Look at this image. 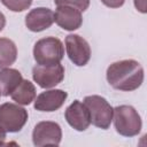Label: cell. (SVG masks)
Segmentation results:
<instances>
[{"instance_id": "6da1fadb", "label": "cell", "mask_w": 147, "mask_h": 147, "mask_svg": "<svg viewBox=\"0 0 147 147\" xmlns=\"http://www.w3.org/2000/svg\"><path fill=\"white\" fill-rule=\"evenodd\" d=\"M107 82L115 90L131 92L144 83V68L136 60H121L111 63L106 72Z\"/></svg>"}, {"instance_id": "7a4b0ae2", "label": "cell", "mask_w": 147, "mask_h": 147, "mask_svg": "<svg viewBox=\"0 0 147 147\" xmlns=\"http://www.w3.org/2000/svg\"><path fill=\"white\" fill-rule=\"evenodd\" d=\"M115 130L123 137H134L141 131L142 122L138 111L127 105H121L113 109Z\"/></svg>"}, {"instance_id": "3957f363", "label": "cell", "mask_w": 147, "mask_h": 147, "mask_svg": "<svg viewBox=\"0 0 147 147\" xmlns=\"http://www.w3.org/2000/svg\"><path fill=\"white\" fill-rule=\"evenodd\" d=\"M64 56V46L59 38L46 37L39 39L33 47V57L37 64L52 65L60 63Z\"/></svg>"}, {"instance_id": "277c9868", "label": "cell", "mask_w": 147, "mask_h": 147, "mask_svg": "<svg viewBox=\"0 0 147 147\" xmlns=\"http://www.w3.org/2000/svg\"><path fill=\"white\" fill-rule=\"evenodd\" d=\"M84 105L88 109L91 123L102 130H107L113 121V107L100 95H87L84 98Z\"/></svg>"}, {"instance_id": "5b68a950", "label": "cell", "mask_w": 147, "mask_h": 147, "mask_svg": "<svg viewBox=\"0 0 147 147\" xmlns=\"http://www.w3.org/2000/svg\"><path fill=\"white\" fill-rule=\"evenodd\" d=\"M28 111L18 103L0 105V127L7 133H15L23 129L28 121Z\"/></svg>"}, {"instance_id": "8992f818", "label": "cell", "mask_w": 147, "mask_h": 147, "mask_svg": "<svg viewBox=\"0 0 147 147\" xmlns=\"http://www.w3.org/2000/svg\"><path fill=\"white\" fill-rule=\"evenodd\" d=\"M62 139V130L61 126L51 121H42L36 124L32 131V141L37 147L46 146V145H55L59 146Z\"/></svg>"}, {"instance_id": "52a82bcc", "label": "cell", "mask_w": 147, "mask_h": 147, "mask_svg": "<svg viewBox=\"0 0 147 147\" xmlns=\"http://www.w3.org/2000/svg\"><path fill=\"white\" fill-rule=\"evenodd\" d=\"M65 51L70 61L77 67H84L91 59V47L79 34H68L65 37Z\"/></svg>"}, {"instance_id": "ba28073f", "label": "cell", "mask_w": 147, "mask_h": 147, "mask_svg": "<svg viewBox=\"0 0 147 147\" xmlns=\"http://www.w3.org/2000/svg\"><path fill=\"white\" fill-rule=\"evenodd\" d=\"M32 78L41 88H52L64 78V68L61 63L52 65L37 64L32 69Z\"/></svg>"}, {"instance_id": "9c48e42d", "label": "cell", "mask_w": 147, "mask_h": 147, "mask_svg": "<svg viewBox=\"0 0 147 147\" xmlns=\"http://www.w3.org/2000/svg\"><path fill=\"white\" fill-rule=\"evenodd\" d=\"M67 98L68 93L63 90H48L36 96L33 107L39 111H55L63 106Z\"/></svg>"}, {"instance_id": "30bf717a", "label": "cell", "mask_w": 147, "mask_h": 147, "mask_svg": "<svg viewBox=\"0 0 147 147\" xmlns=\"http://www.w3.org/2000/svg\"><path fill=\"white\" fill-rule=\"evenodd\" d=\"M64 117L68 124L76 131H85L91 124L88 109L84 102H80L79 100H75L65 109Z\"/></svg>"}, {"instance_id": "8fae6325", "label": "cell", "mask_w": 147, "mask_h": 147, "mask_svg": "<svg viewBox=\"0 0 147 147\" xmlns=\"http://www.w3.org/2000/svg\"><path fill=\"white\" fill-rule=\"evenodd\" d=\"M54 22L63 30L75 31L83 24L82 11L70 6H57L54 13Z\"/></svg>"}, {"instance_id": "7c38bea8", "label": "cell", "mask_w": 147, "mask_h": 147, "mask_svg": "<svg viewBox=\"0 0 147 147\" xmlns=\"http://www.w3.org/2000/svg\"><path fill=\"white\" fill-rule=\"evenodd\" d=\"M54 23V13L46 7H37L25 16V25L32 32L44 31Z\"/></svg>"}, {"instance_id": "4fadbf2b", "label": "cell", "mask_w": 147, "mask_h": 147, "mask_svg": "<svg viewBox=\"0 0 147 147\" xmlns=\"http://www.w3.org/2000/svg\"><path fill=\"white\" fill-rule=\"evenodd\" d=\"M23 77L22 74L13 68H3L0 70V94L8 96L20 85Z\"/></svg>"}, {"instance_id": "5bb4252c", "label": "cell", "mask_w": 147, "mask_h": 147, "mask_svg": "<svg viewBox=\"0 0 147 147\" xmlns=\"http://www.w3.org/2000/svg\"><path fill=\"white\" fill-rule=\"evenodd\" d=\"M36 95H37L36 87L28 79H22V82L20 83V85L10 94L11 99L16 103H18L21 106H28V105H30L32 101H34Z\"/></svg>"}, {"instance_id": "9a60e30c", "label": "cell", "mask_w": 147, "mask_h": 147, "mask_svg": "<svg viewBox=\"0 0 147 147\" xmlns=\"http://www.w3.org/2000/svg\"><path fill=\"white\" fill-rule=\"evenodd\" d=\"M17 59V47L8 38H0V69L10 67Z\"/></svg>"}, {"instance_id": "2e32d148", "label": "cell", "mask_w": 147, "mask_h": 147, "mask_svg": "<svg viewBox=\"0 0 147 147\" xmlns=\"http://www.w3.org/2000/svg\"><path fill=\"white\" fill-rule=\"evenodd\" d=\"M1 2L9 10L15 13L24 11L32 5V0H1Z\"/></svg>"}, {"instance_id": "e0dca14e", "label": "cell", "mask_w": 147, "mask_h": 147, "mask_svg": "<svg viewBox=\"0 0 147 147\" xmlns=\"http://www.w3.org/2000/svg\"><path fill=\"white\" fill-rule=\"evenodd\" d=\"M56 6H70L80 11H85L90 6V0H54Z\"/></svg>"}, {"instance_id": "ac0fdd59", "label": "cell", "mask_w": 147, "mask_h": 147, "mask_svg": "<svg viewBox=\"0 0 147 147\" xmlns=\"http://www.w3.org/2000/svg\"><path fill=\"white\" fill-rule=\"evenodd\" d=\"M101 2L109 8H119L124 5L125 0H101Z\"/></svg>"}, {"instance_id": "d6986e66", "label": "cell", "mask_w": 147, "mask_h": 147, "mask_svg": "<svg viewBox=\"0 0 147 147\" xmlns=\"http://www.w3.org/2000/svg\"><path fill=\"white\" fill-rule=\"evenodd\" d=\"M5 25H6V17H5V15L0 11V31L3 30Z\"/></svg>"}, {"instance_id": "ffe728a7", "label": "cell", "mask_w": 147, "mask_h": 147, "mask_svg": "<svg viewBox=\"0 0 147 147\" xmlns=\"http://www.w3.org/2000/svg\"><path fill=\"white\" fill-rule=\"evenodd\" d=\"M6 140V132L0 127V145H2Z\"/></svg>"}, {"instance_id": "44dd1931", "label": "cell", "mask_w": 147, "mask_h": 147, "mask_svg": "<svg viewBox=\"0 0 147 147\" xmlns=\"http://www.w3.org/2000/svg\"><path fill=\"white\" fill-rule=\"evenodd\" d=\"M0 95H1V94H0Z\"/></svg>"}]
</instances>
